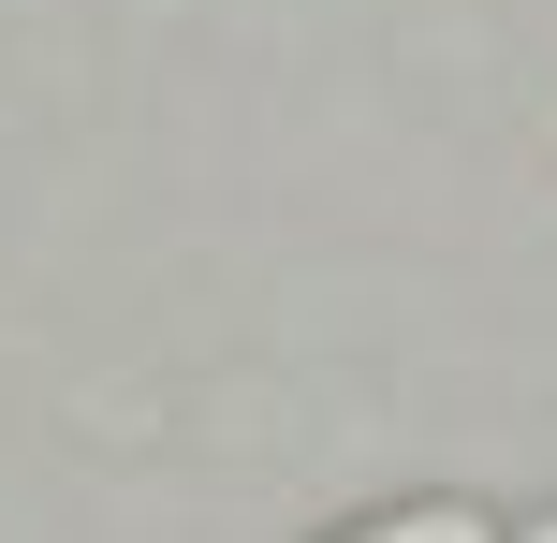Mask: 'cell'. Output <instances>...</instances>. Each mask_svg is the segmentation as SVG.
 <instances>
[{"label":"cell","instance_id":"cell-2","mask_svg":"<svg viewBox=\"0 0 557 543\" xmlns=\"http://www.w3.org/2000/svg\"><path fill=\"white\" fill-rule=\"evenodd\" d=\"M529 543H557V515H543V529H529Z\"/></svg>","mask_w":557,"mask_h":543},{"label":"cell","instance_id":"cell-1","mask_svg":"<svg viewBox=\"0 0 557 543\" xmlns=\"http://www.w3.org/2000/svg\"><path fill=\"white\" fill-rule=\"evenodd\" d=\"M337 543H499L470 515V499H411V515H367V529H337Z\"/></svg>","mask_w":557,"mask_h":543}]
</instances>
